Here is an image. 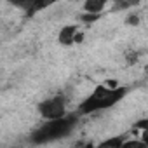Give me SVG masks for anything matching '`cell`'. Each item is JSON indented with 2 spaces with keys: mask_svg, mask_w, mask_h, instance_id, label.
<instances>
[{
  "mask_svg": "<svg viewBox=\"0 0 148 148\" xmlns=\"http://www.w3.org/2000/svg\"><path fill=\"white\" fill-rule=\"evenodd\" d=\"M127 94V87H108V86H96L94 91L79 105V113L89 115L99 110L112 108L115 103H119Z\"/></svg>",
  "mask_w": 148,
  "mask_h": 148,
  "instance_id": "1",
  "label": "cell"
},
{
  "mask_svg": "<svg viewBox=\"0 0 148 148\" xmlns=\"http://www.w3.org/2000/svg\"><path fill=\"white\" fill-rule=\"evenodd\" d=\"M77 124V115H63L59 119H51L45 120V124H42L32 136L30 141L42 145V143H49V141H56L61 139L64 136H68L71 132V129Z\"/></svg>",
  "mask_w": 148,
  "mask_h": 148,
  "instance_id": "2",
  "label": "cell"
},
{
  "mask_svg": "<svg viewBox=\"0 0 148 148\" xmlns=\"http://www.w3.org/2000/svg\"><path fill=\"white\" fill-rule=\"evenodd\" d=\"M38 112L45 120L51 119H59L63 115H66V99L64 96H52L47 98L45 101H42L38 105Z\"/></svg>",
  "mask_w": 148,
  "mask_h": 148,
  "instance_id": "3",
  "label": "cell"
},
{
  "mask_svg": "<svg viewBox=\"0 0 148 148\" xmlns=\"http://www.w3.org/2000/svg\"><path fill=\"white\" fill-rule=\"evenodd\" d=\"M79 32V25H66L61 28L59 35H58V42L64 47L71 45V44H75V35Z\"/></svg>",
  "mask_w": 148,
  "mask_h": 148,
  "instance_id": "4",
  "label": "cell"
},
{
  "mask_svg": "<svg viewBox=\"0 0 148 148\" xmlns=\"http://www.w3.org/2000/svg\"><path fill=\"white\" fill-rule=\"evenodd\" d=\"M108 0H86L84 2V11L89 14H101Z\"/></svg>",
  "mask_w": 148,
  "mask_h": 148,
  "instance_id": "5",
  "label": "cell"
},
{
  "mask_svg": "<svg viewBox=\"0 0 148 148\" xmlns=\"http://www.w3.org/2000/svg\"><path fill=\"white\" fill-rule=\"evenodd\" d=\"M56 2H58V0H33L32 5H30V9L26 11V14H28V16H33L35 12L44 11V9L51 7V5H52V4H56Z\"/></svg>",
  "mask_w": 148,
  "mask_h": 148,
  "instance_id": "6",
  "label": "cell"
},
{
  "mask_svg": "<svg viewBox=\"0 0 148 148\" xmlns=\"http://www.w3.org/2000/svg\"><path fill=\"white\" fill-rule=\"evenodd\" d=\"M122 143H124L122 138H112V139H106V141L99 143V146H119V148H120Z\"/></svg>",
  "mask_w": 148,
  "mask_h": 148,
  "instance_id": "7",
  "label": "cell"
},
{
  "mask_svg": "<svg viewBox=\"0 0 148 148\" xmlns=\"http://www.w3.org/2000/svg\"><path fill=\"white\" fill-rule=\"evenodd\" d=\"M9 4H12V5H18V7H23V9H30V5H32V2L33 0H7Z\"/></svg>",
  "mask_w": 148,
  "mask_h": 148,
  "instance_id": "8",
  "label": "cell"
},
{
  "mask_svg": "<svg viewBox=\"0 0 148 148\" xmlns=\"http://www.w3.org/2000/svg\"><path fill=\"white\" fill-rule=\"evenodd\" d=\"M132 4H136V0H117V4H115V9H124V7H129V5H132Z\"/></svg>",
  "mask_w": 148,
  "mask_h": 148,
  "instance_id": "9",
  "label": "cell"
},
{
  "mask_svg": "<svg viewBox=\"0 0 148 148\" xmlns=\"http://www.w3.org/2000/svg\"><path fill=\"white\" fill-rule=\"evenodd\" d=\"M98 18H99V14H89V12H87L86 16H82V19H84V21H96Z\"/></svg>",
  "mask_w": 148,
  "mask_h": 148,
  "instance_id": "10",
  "label": "cell"
},
{
  "mask_svg": "<svg viewBox=\"0 0 148 148\" xmlns=\"http://www.w3.org/2000/svg\"><path fill=\"white\" fill-rule=\"evenodd\" d=\"M127 21H129V25H138V16H131Z\"/></svg>",
  "mask_w": 148,
  "mask_h": 148,
  "instance_id": "11",
  "label": "cell"
}]
</instances>
